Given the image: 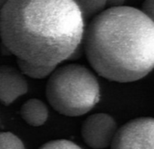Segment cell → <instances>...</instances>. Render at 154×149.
Listing matches in <instances>:
<instances>
[{"label": "cell", "instance_id": "6da1fadb", "mask_svg": "<svg viewBox=\"0 0 154 149\" xmlns=\"http://www.w3.org/2000/svg\"><path fill=\"white\" fill-rule=\"evenodd\" d=\"M85 16L74 0H9L0 12V36L11 54L56 67L85 38Z\"/></svg>", "mask_w": 154, "mask_h": 149}, {"label": "cell", "instance_id": "7a4b0ae2", "mask_svg": "<svg viewBox=\"0 0 154 149\" xmlns=\"http://www.w3.org/2000/svg\"><path fill=\"white\" fill-rule=\"evenodd\" d=\"M85 50L100 76L116 82L140 80L154 69V21L131 7H110L89 24Z\"/></svg>", "mask_w": 154, "mask_h": 149}, {"label": "cell", "instance_id": "3957f363", "mask_svg": "<svg viewBox=\"0 0 154 149\" xmlns=\"http://www.w3.org/2000/svg\"><path fill=\"white\" fill-rule=\"evenodd\" d=\"M48 102L58 113L78 117L89 112L100 100V86L86 67L72 63L55 69L46 83Z\"/></svg>", "mask_w": 154, "mask_h": 149}, {"label": "cell", "instance_id": "277c9868", "mask_svg": "<svg viewBox=\"0 0 154 149\" xmlns=\"http://www.w3.org/2000/svg\"><path fill=\"white\" fill-rule=\"evenodd\" d=\"M111 149H154V118H138L116 132Z\"/></svg>", "mask_w": 154, "mask_h": 149}, {"label": "cell", "instance_id": "5b68a950", "mask_svg": "<svg viewBox=\"0 0 154 149\" xmlns=\"http://www.w3.org/2000/svg\"><path fill=\"white\" fill-rule=\"evenodd\" d=\"M117 132L113 118L105 113H97L88 117L82 126L85 142L94 149H103L112 145Z\"/></svg>", "mask_w": 154, "mask_h": 149}, {"label": "cell", "instance_id": "8992f818", "mask_svg": "<svg viewBox=\"0 0 154 149\" xmlns=\"http://www.w3.org/2000/svg\"><path fill=\"white\" fill-rule=\"evenodd\" d=\"M27 91V82L22 73L8 65L0 66V102L10 105Z\"/></svg>", "mask_w": 154, "mask_h": 149}, {"label": "cell", "instance_id": "52a82bcc", "mask_svg": "<svg viewBox=\"0 0 154 149\" xmlns=\"http://www.w3.org/2000/svg\"><path fill=\"white\" fill-rule=\"evenodd\" d=\"M20 114L22 118L30 126L40 127L45 124L48 118V109L42 100L31 99L23 104Z\"/></svg>", "mask_w": 154, "mask_h": 149}, {"label": "cell", "instance_id": "ba28073f", "mask_svg": "<svg viewBox=\"0 0 154 149\" xmlns=\"http://www.w3.org/2000/svg\"><path fill=\"white\" fill-rule=\"evenodd\" d=\"M17 62L22 73L34 79H44L48 75H51L52 72L56 68L54 66H44V65L34 64L21 59H17Z\"/></svg>", "mask_w": 154, "mask_h": 149}, {"label": "cell", "instance_id": "9c48e42d", "mask_svg": "<svg viewBox=\"0 0 154 149\" xmlns=\"http://www.w3.org/2000/svg\"><path fill=\"white\" fill-rule=\"evenodd\" d=\"M74 2L81 9L85 18L98 14L107 5V0H74Z\"/></svg>", "mask_w": 154, "mask_h": 149}, {"label": "cell", "instance_id": "30bf717a", "mask_svg": "<svg viewBox=\"0 0 154 149\" xmlns=\"http://www.w3.org/2000/svg\"><path fill=\"white\" fill-rule=\"evenodd\" d=\"M0 149H25L22 140L11 132L0 133Z\"/></svg>", "mask_w": 154, "mask_h": 149}, {"label": "cell", "instance_id": "8fae6325", "mask_svg": "<svg viewBox=\"0 0 154 149\" xmlns=\"http://www.w3.org/2000/svg\"><path fill=\"white\" fill-rule=\"evenodd\" d=\"M39 149H82L73 142L66 139H57L44 144Z\"/></svg>", "mask_w": 154, "mask_h": 149}, {"label": "cell", "instance_id": "7c38bea8", "mask_svg": "<svg viewBox=\"0 0 154 149\" xmlns=\"http://www.w3.org/2000/svg\"><path fill=\"white\" fill-rule=\"evenodd\" d=\"M141 11L152 21H154V0H144Z\"/></svg>", "mask_w": 154, "mask_h": 149}, {"label": "cell", "instance_id": "4fadbf2b", "mask_svg": "<svg viewBox=\"0 0 154 149\" xmlns=\"http://www.w3.org/2000/svg\"><path fill=\"white\" fill-rule=\"evenodd\" d=\"M124 3V0H107V5L111 7H121Z\"/></svg>", "mask_w": 154, "mask_h": 149}, {"label": "cell", "instance_id": "5bb4252c", "mask_svg": "<svg viewBox=\"0 0 154 149\" xmlns=\"http://www.w3.org/2000/svg\"><path fill=\"white\" fill-rule=\"evenodd\" d=\"M9 0H0V12L5 7V6L8 3Z\"/></svg>", "mask_w": 154, "mask_h": 149}]
</instances>
